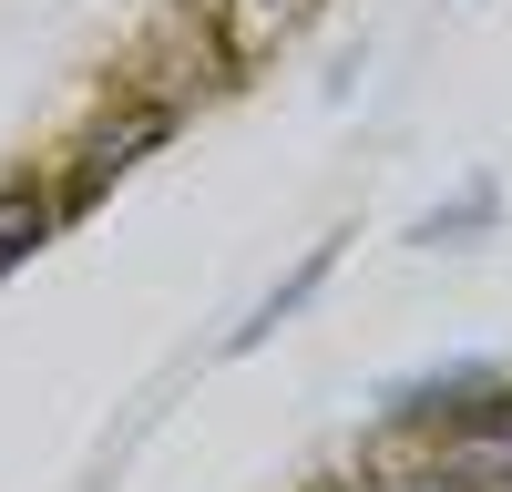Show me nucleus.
Returning a JSON list of instances; mask_svg holds the SVG:
<instances>
[{
	"mask_svg": "<svg viewBox=\"0 0 512 492\" xmlns=\"http://www.w3.org/2000/svg\"><path fill=\"white\" fill-rule=\"evenodd\" d=\"M164 134H175V103H113V113L93 123V134L72 144L62 185H52V195H62V226H72V216H93V205H103L123 175H134V164H144Z\"/></svg>",
	"mask_w": 512,
	"mask_h": 492,
	"instance_id": "obj_1",
	"label": "nucleus"
},
{
	"mask_svg": "<svg viewBox=\"0 0 512 492\" xmlns=\"http://www.w3.org/2000/svg\"><path fill=\"white\" fill-rule=\"evenodd\" d=\"M431 472L451 492H512V380L472 410V421H451V441L431 451Z\"/></svg>",
	"mask_w": 512,
	"mask_h": 492,
	"instance_id": "obj_2",
	"label": "nucleus"
},
{
	"mask_svg": "<svg viewBox=\"0 0 512 492\" xmlns=\"http://www.w3.org/2000/svg\"><path fill=\"white\" fill-rule=\"evenodd\" d=\"M492 390H502V369H492V359H451V369H410V380H390L379 400H390V421H400V431H431V421H472Z\"/></svg>",
	"mask_w": 512,
	"mask_h": 492,
	"instance_id": "obj_3",
	"label": "nucleus"
},
{
	"mask_svg": "<svg viewBox=\"0 0 512 492\" xmlns=\"http://www.w3.org/2000/svg\"><path fill=\"white\" fill-rule=\"evenodd\" d=\"M338 246H349V236H318V246H308V257H297V267H287V277L267 287V298H256V318H236V339H226V359H246V349H267V339H277V328H287L297 308H308V298H318V287H328V267H338Z\"/></svg>",
	"mask_w": 512,
	"mask_h": 492,
	"instance_id": "obj_4",
	"label": "nucleus"
},
{
	"mask_svg": "<svg viewBox=\"0 0 512 492\" xmlns=\"http://www.w3.org/2000/svg\"><path fill=\"white\" fill-rule=\"evenodd\" d=\"M52 226H62V195L52 185H0V277H11V267H31L41 257V246H52Z\"/></svg>",
	"mask_w": 512,
	"mask_h": 492,
	"instance_id": "obj_5",
	"label": "nucleus"
},
{
	"mask_svg": "<svg viewBox=\"0 0 512 492\" xmlns=\"http://www.w3.org/2000/svg\"><path fill=\"white\" fill-rule=\"evenodd\" d=\"M308 11H318V0H226L216 52H226V62H267V52H277V41L308 21Z\"/></svg>",
	"mask_w": 512,
	"mask_h": 492,
	"instance_id": "obj_6",
	"label": "nucleus"
},
{
	"mask_svg": "<svg viewBox=\"0 0 512 492\" xmlns=\"http://www.w3.org/2000/svg\"><path fill=\"white\" fill-rule=\"evenodd\" d=\"M492 216H502V195H492V175H472V185H461L451 205H431V216H420L410 236H420V246H472Z\"/></svg>",
	"mask_w": 512,
	"mask_h": 492,
	"instance_id": "obj_7",
	"label": "nucleus"
},
{
	"mask_svg": "<svg viewBox=\"0 0 512 492\" xmlns=\"http://www.w3.org/2000/svg\"><path fill=\"white\" fill-rule=\"evenodd\" d=\"M318 492H379V482H369V472H349V482H318Z\"/></svg>",
	"mask_w": 512,
	"mask_h": 492,
	"instance_id": "obj_8",
	"label": "nucleus"
}]
</instances>
